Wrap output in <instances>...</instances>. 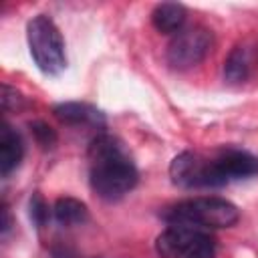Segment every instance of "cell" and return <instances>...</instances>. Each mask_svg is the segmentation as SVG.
<instances>
[{
	"mask_svg": "<svg viewBox=\"0 0 258 258\" xmlns=\"http://www.w3.org/2000/svg\"><path fill=\"white\" fill-rule=\"evenodd\" d=\"M258 173V157L236 147L216 151H181L169 165V177L179 187H220Z\"/></svg>",
	"mask_w": 258,
	"mask_h": 258,
	"instance_id": "6da1fadb",
	"label": "cell"
},
{
	"mask_svg": "<svg viewBox=\"0 0 258 258\" xmlns=\"http://www.w3.org/2000/svg\"><path fill=\"white\" fill-rule=\"evenodd\" d=\"M137 167L125 145L109 133H99L89 145L91 189L105 202H117L137 185Z\"/></svg>",
	"mask_w": 258,
	"mask_h": 258,
	"instance_id": "7a4b0ae2",
	"label": "cell"
},
{
	"mask_svg": "<svg viewBox=\"0 0 258 258\" xmlns=\"http://www.w3.org/2000/svg\"><path fill=\"white\" fill-rule=\"evenodd\" d=\"M163 220L171 226H191V228H230L238 222L240 212L238 208L216 196H200V198H189L183 202H177L161 214Z\"/></svg>",
	"mask_w": 258,
	"mask_h": 258,
	"instance_id": "3957f363",
	"label": "cell"
},
{
	"mask_svg": "<svg viewBox=\"0 0 258 258\" xmlns=\"http://www.w3.org/2000/svg\"><path fill=\"white\" fill-rule=\"evenodd\" d=\"M26 40L34 64L44 75H58L67 67L64 40L60 30L46 14H38L26 24Z\"/></svg>",
	"mask_w": 258,
	"mask_h": 258,
	"instance_id": "277c9868",
	"label": "cell"
},
{
	"mask_svg": "<svg viewBox=\"0 0 258 258\" xmlns=\"http://www.w3.org/2000/svg\"><path fill=\"white\" fill-rule=\"evenodd\" d=\"M155 252L159 258H216V242L202 228L171 224L155 238Z\"/></svg>",
	"mask_w": 258,
	"mask_h": 258,
	"instance_id": "5b68a950",
	"label": "cell"
},
{
	"mask_svg": "<svg viewBox=\"0 0 258 258\" xmlns=\"http://www.w3.org/2000/svg\"><path fill=\"white\" fill-rule=\"evenodd\" d=\"M214 46V34L206 26H189L173 34L167 44V64L173 71H187L200 64Z\"/></svg>",
	"mask_w": 258,
	"mask_h": 258,
	"instance_id": "8992f818",
	"label": "cell"
},
{
	"mask_svg": "<svg viewBox=\"0 0 258 258\" xmlns=\"http://www.w3.org/2000/svg\"><path fill=\"white\" fill-rule=\"evenodd\" d=\"M52 113L62 125L95 127V129H103L105 127V115L97 107H93L89 103H77V101L58 103V105L52 107Z\"/></svg>",
	"mask_w": 258,
	"mask_h": 258,
	"instance_id": "52a82bcc",
	"label": "cell"
},
{
	"mask_svg": "<svg viewBox=\"0 0 258 258\" xmlns=\"http://www.w3.org/2000/svg\"><path fill=\"white\" fill-rule=\"evenodd\" d=\"M22 155H24L22 137L18 135L16 129L4 123L0 129V173L8 175L10 171H14L20 165Z\"/></svg>",
	"mask_w": 258,
	"mask_h": 258,
	"instance_id": "ba28073f",
	"label": "cell"
},
{
	"mask_svg": "<svg viewBox=\"0 0 258 258\" xmlns=\"http://www.w3.org/2000/svg\"><path fill=\"white\" fill-rule=\"evenodd\" d=\"M254 52L248 44H238L230 50L226 62H224V81L230 85H242L248 81L252 71Z\"/></svg>",
	"mask_w": 258,
	"mask_h": 258,
	"instance_id": "9c48e42d",
	"label": "cell"
},
{
	"mask_svg": "<svg viewBox=\"0 0 258 258\" xmlns=\"http://www.w3.org/2000/svg\"><path fill=\"white\" fill-rule=\"evenodd\" d=\"M185 8L177 2H161L151 12V24L161 34H177L183 30Z\"/></svg>",
	"mask_w": 258,
	"mask_h": 258,
	"instance_id": "30bf717a",
	"label": "cell"
},
{
	"mask_svg": "<svg viewBox=\"0 0 258 258\" xmlns=\"http://www.w3.org/2000/svg\"><path fill=\"white\" fill-rule=\"evenodd\" d=\"M52 216H54V220L60 226H79V224H85L87 222L89 210H87V206L81 200L71 198V196H64V198H58L54 202Z\"/></svg>",
	"mask_w": 258,
	"mask_h": 258,
	"instance_id": "8fae6325",
	"label": "cell"
},
{
	"mask_svg": "<svg viewBox=\"0 0 258 258\" xmlns=\"http://www.w3.org/2000/svg\"><path fill=\"white\" fill-rule=\"evenodd\" d=\"M28 214H30V220H32V224L40 230V228H44L46 226V222H48V218H50V212H48V206H46V202H44V198L38 194V191H34L32 196H30V202H28Z\"/></svg>",
	"mask_w": 258,
	"mask_h": 258,
	"instance_id": "7c38bea8",
	"label": "cell"
},
{
	"mask_svg": "<svg viewBox=\"0 0 258 258\" xmlns=\"http://www.w3.org/2000/svg\"><path fill=\"white\" fill-rule=\"evenodd\" d=\"M30 131H32V135H34V141H36L42 149L54 147V143H56V131H54L50 125H46L44 121H32V123H30Z\"/></svg>",
	"mask_w": 258,
	"mask_h": 258,
	"instance_id": "4fadbf2b",
	"label": "cell"
},
{
	"mask_svg": "<svg viewBox=\"0 0 258 258\" xmlns=\"http://www.w3.org/2000/svg\"><path fill=\"white\" fill-rule=\"evenodd\" d=\"M22 103H24V99H22V95L16 91V89H12L10 85H2V109L8 113V111H16V109H20L22 107Z\"/></svg>",
	"mask_w": 258,
	"mask_h": 258,
	"instance_id": "5bb4252c",
	"label": "cell"
},
{
	"mask_svg": "<svg viewBox=\"0 0 258 258\" xmlns=\"http://www.w3.org/2000/svg\"><path fill=\"white\" fill-rule=\"evenodd\" d=\"M52 258H81L77 252L64 248V246H54L52 248Z\"/></svg>",
	"mask_w": 258,
	"mask_h": 258,
	"instance_id": "9a60e30c",
	"label": "cell"
},
{
	"mask_svg": "<svg viewBox=\"0 0 258 258\" xmlns=\"http://www.w3.org/2000/svg\"><path fill=\"white\" fill-rule=\"evenodd\" d=\"M10 228H12V220H10V210H8V206L4 204V208H2V236H4V238L8 236Z\"/></svg>",
	"mask_w": 258,
	"mask_h": 258,
	"instance_id": "2e32d148",
	"label": "cell"
}]
</instances>
